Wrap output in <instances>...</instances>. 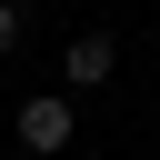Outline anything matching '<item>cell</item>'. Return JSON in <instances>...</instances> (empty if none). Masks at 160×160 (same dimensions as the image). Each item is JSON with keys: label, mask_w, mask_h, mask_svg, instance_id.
<instances>
[{"label": "cell", "mask_w": 160, "mask_h": 160, "mask_svg": "<svg viewBox=\"0 0 160 160\" xmlns=\"http://www.w3.org/2000/svg\"><path fill=\"white\" fill-rule=\"evenodd\" d=\"M20 150H70V90H40V100H20Z\"/></svg>", "instance_id": "6da1fadb"}, {"label": "cell", "mask_w": 160, "mask_h": 160, "mask_svg": "<svg viewBox=\"0 0 160 160\" xmlns=\"http://www.w3.org/2000/svg\"><path fill=\"white\" fill-rule=\"evenodd\" d=\"M110 70H120V40H110V30H80V40H70V70H60V80H70V90H90V80H110Z\"/></svg>", "instance_id": "7a4b0ae2"}, {"label": "cell", "mask_w": 160, "mask_h": 160, "mask_svg": "<svg viewBox=\"0 0 160 160\" xmlns=\"http://www.w3.org/2000/svg\"><path fill=\"white\" fill-rule=\"evenodd\" d=\"M10 40H20V10H10V0H0V50H10Z\"/></svg>", "instance_id": "3957f363"}]
</instances>
